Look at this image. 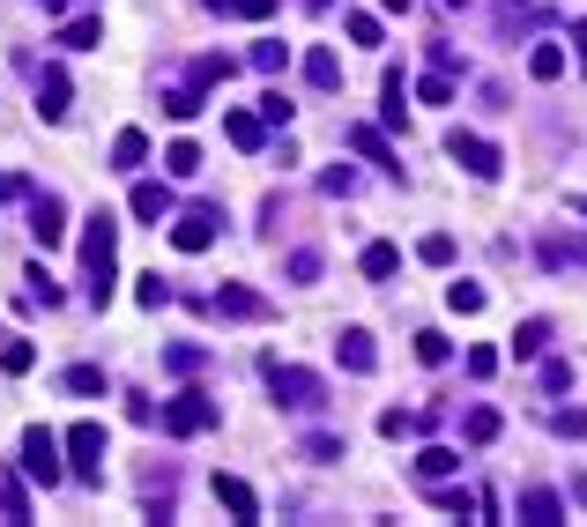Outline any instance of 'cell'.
I'll list each match as a JSON object with an SVG mask.
<instances>
[{"mask_svg":"<svg viewBox=\"0 0 587 527\" xmlns=\"http://www.w3.org/2000/svg\"><path fill=\"white\" fill-rule=\"evenodd\" d=\"M209 312H223V320H276V305H268L253 283H223L209 297Z\"/></svg>","mask_w":587,"mask_h":527,"instance_id":"7","label":"cell"},{"mask_svg":"<svg viewBox=\"0 0 587 527\" xmlns=\"http://www.w3.org/2000/svg\"><path fill=\"white\" fill-rule=\"evenodd\" d=\"M216 505H223L231 520H260V498H253L246 476H216Z\"/></svg>","mask_w":587,"mask_h":527,"instance_id":"14","label":"cell"},{"mask_svg":"<svg viewBox=\"0 0 587 527\" xmlns=\"http://www.w3.org/2000/svg\"><path fill=\"white\" fill-rule=\"evenodd\" d=\"M297 453L328 468V461H342V453H350V439H342V431H305V439H297Z\"/></svg>","mask_w":587,"mask_h":527,"instance_id":"22","label":"cell"},{"mask_svg":"<svg viewBox=\"0 0 587 527\" xmlns=\"http://www.w3.org/2000/svg\"><path fill=\"white\" fill-rule=\"evenodd\" d=\"M379 8H387V15H409V0H379Z\"/></svg>","mask_w":587,"mask_h":527,"instance_id":"54","label":"cell"},{"mask_svg":"<svg viewBox=\"0 0 587 527\" xmlns=\"http://www.w3.org/2000/svg\"><path fill=\"white\" fill-rule=\"evenodd\" d=\"M513 513H521V520L528 527H565V498H558V490H521V498H513Z\"/></svg>","mask_w":587,"mask_h":527,"instance_id":"12","label":"cell"},{"mask_svg":"<svg viewBox=\"0 0 587 527\" xmlns=\"http://www.w3.org/2000/svg\"><path fill=\"white\" fill-rule=\"evenodd\" d=\"M305 82H313V89H342V60L328 52V45H313V52H305Z\"/></svg>","mask_w":587,"mask_h":527,"instance_id":"17","label":"cell"},{"mask_svg":"<svg viewBox=\"0 0 587 527\" xmlns=\"http://www.w3.org/2000/svg\"><path fill=\"white\" fill-rule=\"evenodd\" d=\"M164 171H171V179H194V171H201V149H194V142H171V149H164Z\"/></svg>","mask_w":587,"mask_h":527,"instance_id":"37","label":"cell"},{"mask_svg":"<svg viewBox=\"0 0 587 527\" xmlns=\"http://www.w3.org/2000/svg\"><path fill=\"white\" fill-rule=\"evenodd\" d=\"M60 453H68V439H52L45 424H30V431H23V476L52 490L60 476H68V468H60Z\"/></svg>","mask_w":587,"mask_h":527,"instance_id":"4","label":"cell"},{"mask_svg":"<svg viewBox=\"0 0 587 527\" xmlns=\"http://www.w3.org/2000/svg\"><path fill=\"white\" fill-rule=\"evenodd\" d=\"M565 498H573V505H580V513H587V468H580V476H573V490H565Z\"/></svg>","mask_w":587,"mask_h":527,"instance_id":"53","label":"cell"},{"mask_svg":"<svg viewBox=\"0 0 587 527\" xmlns=\"http://www.w3.org/2000/svg\"><path fill=\"white\" fill-rule=\"evenodd\" d=\"M38 365V342H23V334H8V342H0V371H15V379H23V371Z\"/></svg>","mask_w":587,"mask_h":527,"instance_id":"31","label":"cell"},{"mask_svg":"<svg viewBox=\"0 0 587 527\" xmlns=\"http://www.w3.org/2000/svg\"><path fill=\"white\" fill-rule=\"evenodd\" d=\"M573 216H580V223H587V194H580V201H573Z\"/></svg>","mask_w":587,"mask_h":527,"instance_id":"56","label":"cell"},{"mask_svg":"<svg viewBox=\"0 0 587 527\" xmlns=\"http://www.w3.org/2000/svg\"><path fill=\"white\" fill-rule=\"evenodd\" d=\"M447 8H468V0H447Z\"/></svg>","mask_w":587,"mask_h":527,"instance_id":"58","label":"cell"},{"mask_svg":"<svg viewBox=\"0 0 587 527\" xmlns=\"http://www.w3.org/2000/svg\"><path fill=\"white\" fill-rule=\"evenodd\" d=\"M0 520H30V498H23V483H15V476H0Z\"/></svg>","mask_w":587,"mask_h":527,"instance_id":"34","label":"cell"},{"mask_svg":"<svg viewBox=\"0 0 587 527\" xmlns=\"http://www.w3.org/2000/svg\"><path fill=\"white\" fill-rule=\"evenodd\" d=\"M68 97H75L68 68H38V120H45V126H60V120H68Z\"/></svg>","mask_w":587,"mask_h":527,"instance_id":"11","label":"cell"},{"mask_svg":"<svg viewBox=\"0 0 587 527\" xmlns=\"http://www.w3.org/2000/svg\"><path fill=\"white\" fill-rule=\"evenodd\" d=\"M550 431L558 439H587V408H550Z\"/></svg>","mask_w":587,"mask_h":527,"instance_id":"46","label":"cell"},{"mask_svg":"<svg viewBox=\"0 0 587 527\" xmlns=\"http://www.w3.org/2000/svg\"><path fill=\"white\" fill-rule=\"evenodd\" d=\"M283 275L291 283H320V245H297L291 260H283Z\"/></svg>","mask_w":587,"mask_h":527,"instance_id":"33","label":"cell"},{"mask_svg":"<svg viewBox=\"0 0 587 527\" xmlns=\"http://www.w3.org/2000/svg\"><path fill=\"white\" fill-rule=\"evenodd\" d=\"M417 260H424V268H454V238H447V231H431V238L417 245Z\"/></svg>","mask_w":587,"mask_h":527,"instance_id":"42","label":"cell"},{"mask_svg":"<svg viewBox=\"0 0 587 527\" xmlns=\"http://www.w3.org/2000/svg\"><path fill=\"white\" fill-rule=\"evenodd\" d=\"M268 394H276V408H291V416H320L328 408V379L305 365H276L268 357Z\"/></svg>","mask_w":587,"mask_h":527,"instance_id":"2","label":"cell"},{"mask_svg":"<svg viewBox=\"0 0 587 527\" xmlns=\"http://www.w3.org/2000/svg\"><path fill=\"white\" fill-rule=\"evenodd\" d=\"M357 268H365L372 283H387V275L402 268V253H394V245H387V238H372V245H365V260H357Z\"/></svg>","mask_w":587,"mask_h":527,"instance_id":"27","label":"cell"},{"mask_svg":"<svg viewBox=\"0 0 587 527\" xmlns=\"http://www.w3.org/2000/svg\"><path fill=\"white\" fill-rule=\"evenodd\" d=\"M454 468H462V453H454V446H424L417 453V476H424V483H447Z\"/></svg>","mask_w":587,"mask_h":527,"instance_id":"24","label":"cell"},{"mask_svg":"<svg viewBox=\"0 0 587 527\" xmlns=\"http://www.w3.org/2000/svg\"><path fill=\"white\" fill-rule=\"evenodd\" d=\"M550 350V320H521L513 327V357H543Z\"/></svg>","mask_w":587,"mask_h":527,"instance_id":"28","label":"cell"},{"mask_svg":"<svg viewBox=\"0 0 587 527\" xmlns=\"http://www.w3.org/2000/svg\"><path fill=\"white\" fill-rule=\"evenodd\" d=\"M402 97H409V89H402V68H387V105H379V120H387V126L409 120V112H402Z\"/></svg>","mask_w":587,"mask_h":527,"instance_id":"40","label":"cell"},{"mask_svg":"<svg viewBox=\"0 0 587 527\" xmlns=\"http://www.w3.org/2000/svg\"><path fill=\"white\" fill-rule=\"evenodd\" d=\"M536 260L543 268H587V231H543L536 238Z\"/></svg>","mask_w":587,"mask_h":527,"instance_id":"10","label":"cell"},{"mask_svg":"<svg viewBox=\"0 0 587 527\" xmlns=\"http://www.w3.org/2000/svg\"><path fill=\"white\" fill-rule=\"evenodd\" d=\"M431 505H439V513H454V520H476V513H484V498H476V490H454V483L431 490Z\"/></svg>","mask_w":587,"mask_h":527,"instance_id":"23","label":"cell"},{"mask_svg":"<svg viewBox=\"0 0 587 527\" xmlns=\"http://www.w3.org/2000/svg\"><path fill=\"white\" fill-rule=\"evenodd\" d=\"M164 371H179V379H201V371H209V350H201V342H171V350H164Z\"/></svg>","mask_w":587,"mask_h":527,"instance_id":"19","label":"cell"},{"mask_svg":"<svg viewBox=\"0 0 587 527\" xmlns=\"http://www.w3.org/2000/svg\"><path fill=\"white\" fill-rule=\"evenodd\" d=\"M216 424H223V402H209L201 387H186L179 402H164V439H201Z\"/></svg>","mask_w":587,"mask_h":527,"instance_id":"3","label":"cell"},{"mask_svg":"<svg viewBox=\"0 0 587 527\" xmlns=\"http://www.w3.org/2000/svg\"><path fill=\"white\" fill-rule=\"evenodd\" d=\"M134 305H149V312L171 305V283H164V275H142V283H134Z\"/></svg>","mask_w":587,"mask_h":527,"instance_id":"47","label":"cell"},{"mask_svg":"<svg viewBox=\"0 0 587 527\" xmlns=\"http://www.w3.org/2000/svg\"><path fill=\"white\" fill-rule=\"evenodd\" d=\"M68 476L105 483V424H75V431H68Z\"/></svg>","mask_w":587,"mask_h":527,"instance_id":"5","label":"cell"},{"mask_svg":"<svg viewBox=\"0 0 587 527\" xmlns=\"http://www.w3.org/2000/svg\"><path fill=\"white\" fill-rule=\"evenodd\" d=\"M447 157L462 163L468 179H499V149H491L484 134H447Z\"/></svg>","mask_w":587,"mask_h":527,"instance_id":"8","label":"cell"},{"mask_svg":"<svg viewBox=\"0 0 587 527\" xmlns=\"http://www.w3.org/2000/svg\"><path fill=\"white\" fill-rule=\"evenodd\" d=\"M30 238H38L45 253L68 238V201H60V194H30Z\"/></svg>","mask_w":587,"mask_h":527,"instance_id":"9","label":"cell"},{"mask_svg":"<svg viewBox=\"0 0 587 527\" xmlns=\"http://www.w3.org/2000/svg\"><path fill=\"white\" fill-rule=\"evenodd\" d=\"M565 387H573V365H565V357H550V365H543V394H565Z\"/></svg>","mask_w":587,"mask_h":527,"instance_id":"50","label":"cell"},{"mask_svg":"<svg viewBox=\"0 0 587 527\" xmlns=\"http://www.w3.org/2000/svg\"><path fill=\"white\" fill-rule=\"evenodd\" d=\"M216 231H223L216 208H186V216H171V245H179V253H209Z\"/></svg>","mask_w":587,"mask_h":527,"instance_id":"6","label":"cell"},{"mask_svg":"<svg viewBox=\"0 0 587 527\" xmlns=\"http://www.w3.org/2000/svg\"><path fill=\"white\" fill-rule=\"evenodd\" d=\"M112 245H120V223H112V208H97L83 223V283H89V305L97 312L112 305Z\"/></svg>","mask_w":587,"mask_h":527,"instance_id":"1","label":"cell"},{"mask_svg":"<svg viewBox=\"0 0 587 527\" xmlns=\"http://www.w3.org/2000/svg\"><path fill=\"white\" fill-rule=\"evenodd\" d=\"M417 357H424V365H447V357H454V342H447L439 327H424V334H417Z\"/></svg>","mask_w":587,"mask_h":527,"instance_id":"45","label":"cell"},{"mask_svg":"<svg viewBox=\"0 0 587 527\" xmlns=\"http://www.w3.org/2000/svg\"><path fill=\"white\" fill-rule=\"evenodd\" d=\"M209 15H246V23H260V15H276V0H201Z\"/></svg>","mask_w":587,"mask_h":527,"instance_id":"35","label":"cell"},{"mask_svg":"<svg viewBox=\"0 0 587 527\" xmlns=\"http://www.w3.org/2000/svg\"><path fill=\"white\" fill-rule=\"evenodd\" d=\"M231 75H239L231 52H201V60H194V89H216V82H231Z\"/></svg>","mask_w":587,"mask_h":527,"instance_id":"25","label":"cell"},{"mask_svg":"<svg viewBox=\"0 0 587 527\" xmlns=\"http://www.w3.org/2000/svg\"><path fill=\"white\" fill-rule=\"evenodd\" d=\"M105 38V15H75V23H60V45L68 52H83V45H97Z\"/></svg>","mask_w":587,"mask_h":527,"instance_id":"29","label":"cell"},{"mask_svg":"<svg viewBox=\"0 0 587 527\" xmlns=\"http://www.w3.org/2000/svg\"><path fill=\"white\" fill-rule=\"evenodd\" d=\"M246 60L260 68V75H283V45H276V38H260V45L246 52Z\"/></svg>","mask_w":587,"mask_h":527,"instance_id":"48","label":"cell"},{"mask_svg":"<svg viewBox=\"0 0 587 527\" xmlns=\"http://www.w3.org/2000/svg\"><path fill=\"white\" fill-rule=\"evenodd\" d=\"M580 75H587V15H580Z\"/></svg>","mask_w":587,"mask_h":527,"instance_id":"55","label":"cell"},{"mask_svg":"<svg viewBox=\"0 0 587 527\" xmlns=\"http://www.w3.org/2000/svg\"><path fill=\"white\" fill-rule=\"evenodd\" d=\"M320 194H328V201H350V194H357V171H350V163L320 171Z\"/></svg>","mask_w":587,"mask_h":527,"instance_id":"41","label":"cell"},{"mask_svg":"<svg viewBox=\"0 0 587 527\" xmlns=\"http://www.w3.org/2000/svg\"><path fill=\"white\" fill-rule=\"evenodd\" d=\"M201 105H209V89H194V82H179V89H164V112H171V120H194Z\"/></svg>","mask_w":587,"mask_h":527,"instance_id":"30","label":"cell"},{"mask_svg":"<svg viewBox=\"0 0 587 527\" xmlns=\"http://www.w3.org/2000/svg\"><path fill=\"white\" fill-rule=\"evenodd\" d=\"M342 142H350L365 163H379V171H394V179H402V163H394V149H387V134H379V126H342Z\"/></svg>","mask_w":587,"mask_h":527,"instance_id":"13","label":"cell"},{"mask_svg":"<svg viewBox=\"0 0 587 527\" xmlns=\"http://www.w3.org/2000/svg\"><path fill=\"white\" fill-rule=\"evenodd\" d=\"M417 431H431V416H417V408H379V439H417Z\"/></svg>","mask_w":587,"mask_h":527,"instance_id":"20","label":"cell"},{"mask_svg":"<svg viewBox=\"0 0 587 527\" xmlns=\"http://www.w3.org/2000/svg\"><path fill=\"white\" fill-rule=\"evenodd\" d=\"M134 216H142V223H164V216H171V186L142 179V186H134Z\"/></svg>","mask_w":587,"mask_h":527,"instance_id":"18","label":"cell"},{"mask_svg":"<svg viewBox=\"0 0 587 527\" xmlns=\"http://www.w3.org/2000/svg\"><path fill=\"white\" fill-rule=\"evenodd\" d=\"M499 371V350H468V379H491Z\"/></svg>","mask_w":587,"mask_h":527,"instance_id":"52","label":"cell"},{"mask_svg":"<svg viewBox=\"0 0 587 527\" xmlns=\"http://www.w3.org/2000/svg\"><path fill=\"white\" fill-rule=\"evenodd\" d=\"M528 75L558 82V75H565V45H536V52H528Z\"/></svg>","mask_w":587,"mask_h":527,"instance_id":"32","label":"cell"},{"mask_svg":"<svg viewBox=\"0 0 587 527\" xmlns=\"http://www.w3.org/2000/svg\"><path fill=\"white\" fill-rule=\"evenodd\" d=\"M447 305H454L462 320H476V312H484V283H447Z\"/></svg>","mask_w":587,"mask_h":527,"instance_id":"39","label":"cell"},{"mask_svg":"<svg viewBox=\"0 0 587 527\" xmlns=\"http://www.w3.org/2000/svg\"><path fill=\"white\" fill-rule=\"evenodd\" d=\"M60 387H68V394H105V371L97 365H68L60 371Z\"/></svg>","mask_w":587,"mask_h":527,"instance_id":"38","label":"cell"},{"mask_svg":"<svg viewBox=\"0 0 587 527\" xmlns=\"http://www.w3.org/2000/svg\"><path fill=\"white\" fill-rule=\"evenodd\" d=\"M223 142H231V149H260V142H268V120H253V112H223Z\"/></svg>","mask_w":587,"mask_h":527,"instance_id":"16","label":"cell"},{"mask_svg":"<svg viewBox=\"0 0 587 527\" xmlns=\"http://www.w3.org/2000/svg\"><path fill=\"white\" fill-rule=\"evenodd\" d=\"M335 357H342V371H379V350H372V334H365V327H342V334H335Z\"/></svg>","mask_w":587,"mask_h":527,"instance_id":"15","label":"cell"},{"mask_svg":"<svg viewBox=\"0 0 587 527\" xmlns=\"http://www.w3.org/2000/svg\"><path fill=\"white\" fill-rule=\"evenodd\" d=\"M305 8H335V0H305Z\"/></svg>","mask_w":587,"mask_h":527,"instance_id":"57","label":"cell"},{"mask_svg":"<svg viewBox=\"0 0 587 527\" xmlns=\"http://www.w3.org/2000/svg\"><path fill=\"white\" fill-rule=\"evenodd\" d=\"M23 297H30V305H45V312H52V305H60V283H52V275H45V268H30V275H23Z\"/></svg>","mask_w":587,"mask_h":527,"instance_id":"44","label":"cell"},{"mask_svg":"<svg viewBox=\"0 0 587 527\" xmlns=\"http://www.w3.org/2000/svg\"><path fill=\"white\" fill-rule=\"evenodd\" d=\"M142 157H149V134H142V126H120V134H112V171H134Z\"/></svg>","mask_w":587,"mask_h":527,"instance_id":"21","label":"cell"},{"mask_svg":"<svg viewBox=\"0 0 587 527\" xmlns=\"http://www.w3.org/2000/svg\"><path fill=\"white\" fill-rule=\"evenodd\" d=\"M260 120H268V126H291V97H283V89H268V97H260Z\"/></svg>","mask_w":587,"mask_h":527,"instance_id":"49","label":"cell"},{"mask_svg":"<svg viewBox=\"0 0 587 527\" xmlns=\"http://www.w3.org/2000/svg\"><path fill=\"white\" fill-rule=\"evenodd\" d=\"M0 201H30V179L23 171H0Z\"/></svg>","mask_w":587,"mask_h":527,"instance_id":"51","label":"cell"},{"mask_svg":"<svg viewBox=\"0 0 587 527\" xmlns=\"http://www.w3.org/2000/svg\"><path fill=\"white\" fill-rule=\"evenodd\" d=\"M417 97L424 105H454V68H431V75L417 82Z\"/></svg>","mask_w":587,"mask_h":527,"instance_id":"36","label":"cell"},{"mask_svg":"<svg viewBox=\"0 0 587 527\" xmlns=\"http://www.w3.org/2000/svg\"><path fill=\"white\" fill-rule=\"evenodd\" d=\"M342 30H350V45H379V15L350 8V15H342Z\"/></svg>","mask_w":587,"mask_h":527,"instance_id":"43","label":"cell"},{"mask_svg":"<svg viewBox=\"0 0 587 527\" xmlns=\"http://www.w3.org/2000/svg\"><path fill=\"white\" fill-rule=\"evenodd\" d=\"M499 431H505V416H499V408H468V424H462V439H468V446H491Z\"/></svg>","mask_w":587,"mask_h":527,"instance_id":"26","label":"cell"}]
</instances>
